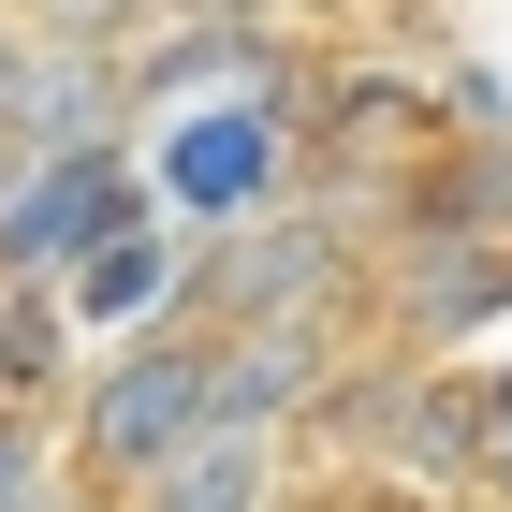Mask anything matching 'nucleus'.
Returning <instances> with one entry per match:
<instances>
[{
  "label": "nucleus",
  "mask_w": 512,
  "mask_h": 512,
  "mask_svg": "<svg viewBox=\"0 0 512 512\" xmlns=\"http://www.w3.org/2000/svg\"><path fill=\"white\" fill-rule=\"evenodd\" d=\"M30 44H44V30L15 15V0H0V103H15V74H30Z\"/></svg>",
  "instance_id": "7"
},
{
  "label": "nucleus",
  "mask_w": 512,
  "mask_h": 512,
  "mask_svg": "<svg viewBox=\"0 0 512 512\" xmlns=\"http://www.w3.org/2000/svg\"><path fill=\"white\" fill-rule=\"evenodd\" d=\"M44 483H59V454H44V425H15V410H0V512H30Z\"/></svg>",
  "instance_id": "6"
},
{
  "label": "nucleus",
  "mask_w": 512,
  "mask_h": 512,
  "mask_svg": "<svg viewBox=\"0 0 512 512\" xmlns=\"http://www.w3.org/2000/svg\"><path fill=\"white\" fill-rule=\"evenodd\" d=\"M454 512H498V498H454Z\"/></svg>",
  "instance_id": "8"
},
{
  "label": "nucleus",
  "mask_w": 512,
  "mask_h": 512,
  "mask_svg": "<svg viewBox=\"0 0 512 512\" xmlns=\"http://www.w3.org/2000/svg\"><path fill=\"white\" fill-rule=\"evenodd\" d=\"M191 425H220V322H161V337L103 352V381L74 395V469L118 498V483H147Z\"/></svg>",
  "instance_id": "1"
},
{
  "label": "nucleus",
  "mask_w": 512,
  "mask_h": 512,
  "mask_svg": "<svg viewBox=\"0 0 512 512\" xmlns=\"http://www.w3.org/2000/svg\"><path fill=\"white\" fill-rule=\"evenodd\" d=\"M322 366H337L322 308H235L220 322V425H293L322 395Z\"/></svg>",
  "instance_id": "2"
},
{
  "label": "nucleus",
  "mask_w": 512,
  "mask_h": 512,
  "mask_svg": "<svg viewBox=\"0 0 512 512\" xmlns=\"http://www.w3.org/2000/svg\"><path fill=\"white\" fill-rule=\"evenodd\" d=\"M118 512H278V425H191L147 483H118Z\"/></svg>",
  "instance_id": "3"
},
{
  "label": "nucleus",
  "mask_w": 512,
  "mask_h": 512,
  "mask_svg": "<svg viewBox=\"0 0 512 512\" xmlns=\"http://www.w3.org/2000/svg\"><path fill=\"white\" fill-rule=\"evenodd\" d=\"M176 191H205V205L264 191V118H205V132H176Z\"/></svg>",
  "instance_id": "4"
},
{
  "label": "nucleus",
  "mask_w": 512,
  "mask_h": 512,
  "mask_svg": "<svg viewBox=\"0 0 512 512\" xmlns=\"http://www.w3.org/2000/svg\"><path fill=\"white\" fill-rule=\"evenodd\" d=\"M147 293H161V235H103L88 278H74V322H132Z\"/></svg>",
  "instance_id": "5"
}]
</instances>
